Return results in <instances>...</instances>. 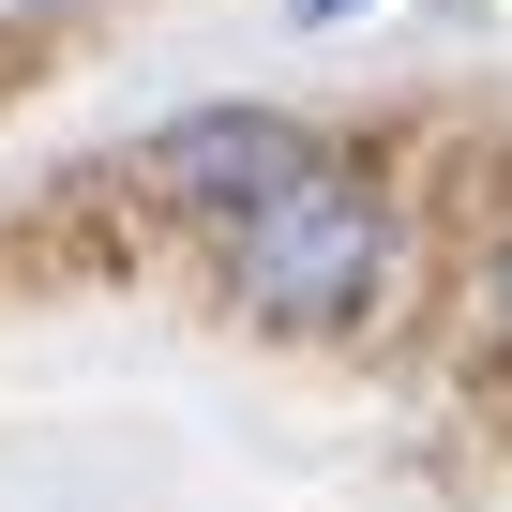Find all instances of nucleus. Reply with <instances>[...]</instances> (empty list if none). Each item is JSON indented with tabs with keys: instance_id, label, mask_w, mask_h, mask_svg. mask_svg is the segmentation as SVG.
Listing matches in <instances>:
<instances>
[{
	"instance_id": "nucleus-1",
	"label": "nucleus",
	"mask_w": 512,
	"mask_h": 512,
	"mask_svg": "<svg viewBox=\"0 0 512 512\" xmlns=\"http://www.w3.org/2000/svg\"><path fill=\"white\" fill-rule=\"evenodd\" d=\"M377 272H392V211H377L347 166L226 211V287L272 317V332H347V317L377 302Z\"/></svg>"
},
{
	"instance_id": "nucleus-2",
	"label": "nucleus",
	"mask_w": 512,
	"mask_h": 512,
	"mask_svg": "<svg viewBox=\"0 0 512 512\" xmlns=\"http://www.w3.org/2000/svg\"><path fill=\"white\" fill-rule=\"evenodd\" d=\"M317 166H332V151H317L287 106H196V121L151 136V181L196 196V211H256V196H287V181H317Z\"/></svg>"
},
{
	"instance_id": "nucleus-3",
	"label": "nucleus",
	"mask_w": 512,
	"mask_h": 512,
	"mask_svg": "<svg viewBox=\"0 0 512 512\" xmlns=\"http://www.w3.org/2000/svg\"><path fill=\"white\" fill-rule=\"evenodd\" d=\"M287 16H302V31H332V16H362V0H287Z\"/></svg>"
},
{
	"instance_id": "nucleus-4",
	"label": "nucleus",
	"mask_w": 512,
	"mask_h": 512,
	"mask_svg": "<svg viewBox=\"0 0 512 512\" xmlns=\"http://www.w3.org/2000/svg\"><path fill=\"white\" fill-rule=\"evenodd\" d=\"M497 332H512V256H497Z\"/></svg>"
}]
</instances>
